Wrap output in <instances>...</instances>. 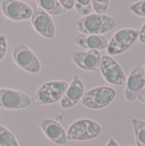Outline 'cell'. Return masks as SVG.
<instances>
[{
	"label": "cell",
	"mask_w": 145,
	"mask_h": 146,
	"mask_svg": "<svg viewBox=\"0 0 145 146\" xmlns=\"http://www.w3.org/2000/svg\"><path fill=\"white\" fill-rule=\"evenodd\" d=\"M102 133L101 126L91 119H79L73 121L67 133L68 140L86 141L96 139Z\"/></svg>",
	"instance_id": "5b68a950"
},
{
	"label": "cell",
	"mask_w": 145,
	"mask_h": 146,
	"mask_svg": "<svg viewBox=\"0 0 145 146\" xmlns=\"http://www.w3.org/2000/svg\"><path fill=\"white\" fill-rule=\"evenodd\" d=\"M139 31L137 29L123 28L117 31L108 43V54L115 56L126 51L135 43Z\"/></svg>",
	"instance_id": "8992f818"
},
{
	"label": "cell",
	"mask_w": 145,
	"mask_h": 146,
	"mask_svg": "<svg viewBox=\"0 0 145 146\" xmlns=\"http://www.w3.org/2000/svg\"><path fill=\"white\" fill-rule=\"evenodd\" d=\"M38 6L48 13L50 15H59L67 10L58 0H36Z\"/></svg>",
	"instance_id": "2e32d148"
},
{
	"label": "cell",
	"mask_w": 145,
	"mask_h": 146,
	"mask_svg": "<svg viewBox=\"0 0 145 146\" xmlns=\"http://www.w3.org/2000/svg\"><path fill=\"white\" fill-rule=\"evenodd\" d=\"M12 58L14 62L21 69L36 74L41 69V64L38 58L33 51L24 43L17 40L15 43L12 50Z\"/></svg>",
	"instance_id": "277c9868"
},
{
	"label": "cell",
	"mask_w": 145,
	"mask_h": 146,
	"mask_svg": "<svg viewBox=\"0 0 145 146\" xmlns=\"http://www.w3.org/2000/svg\"><path fill=\"white\" fill-rule=\"evenodd\" d=\"M75 44L87 50H103L108 46V40L103 35L98 34H84L80 33L74 38Z\"/></svg>",
	"instance_id": "9a60e30c"
},
{
	"label": "cell",
	"mask_w": 145,
	"mask_h": 146,
	"mask_svg": "<svg viewBox=\"0 0 145 146\" xmlns=\"http://www.w3.org/2000/svg\"><path fill=\"white\" fill-rule=\"evenodd\" d=\"M144 72H145V64H144Z\"/></svg>",
	"instance_id": "4316f807"
},
{
	"label": "cell",
	"mask_w": 145,
	"mask_h": 146,
	"mask_svg": "<svg viewBox=\"0 0 145 146\" xmlns=\"http://www.w3.org/2000/svg\"><path fill=\"white\" fill-rule=\"evenodd\" d=\"M99 69L103 79L109 84L115 86H125L126 78L121 65L111 56H101Z\"/></svg>",
	"instance_id": "ba28073f"
},
{
	"label": "cell",
	"mask_w": 145,
	"mask_h": 146,
	"mask_svg": "<svg viewBox=\"0 0 145 146\" xmlns=\"http://www.w3.org/2000/svg\"><path fill=\"white\" fill-rule=\"evenodd\" d=\"M110 0H91L92 9L97 14H105L109 9Z\"/></svg>",
	"instance_id": "ffe728a7"
},
{
	"label": "cell",
	"mask_w": 145,
	"mask_h": 146,
	"mask_svg": "<svg viewBox=\"0 0 145 146\" xmlns=\"http://www.w3.org/2000/svg\"><path fill=\"white\" fill-rule=\"evenodd\" d=\"M137 145L145 146V121L143 120L133 118L132 120Z\"/></svg>",
	"instance_id": "e0dca14e"
},
{
	"label": "cell",
	"mask_w": 145,
	"mask_h": 146,
	"mask_svg": "<svg viewBox=\"0 0 145 146\" xmlns=\"http://www.w3.org/2000/svg\"><path fill=\"white\" fill-rule=\"evenodd\" d=\"M66 10H70L73 8V0H58Z\"/></svg>",
	"instance_id": "603a6c76"
},
{
	"label": "cell",
	"mask_w": 145,
	"mask_h": 146,
	"mask_svg": "<svg viewBox=\"0 0 145 146\" xmlns=\"http://www.w3.org/2000/svg\"><path fill=\"white\" fill-rule=\"evenodd\" d=\"M39 127L44 135L54 144L58 145L67 144V133L57 121L51 118H44L39 121Z\"/></svg>",
	"instance_id": "5bb4252c"
},
{
	"label": "cell",
	"mask_w": 145,
	"mask_h": 146,
	"mask_svg": "<svg viewBox=\"0 0 145 146\" xmlns=\"http://www.w3.org/2000/svg\"><path fill=\"white\" fill-rule=\"evenodd\" d=\"M0 146H20L14 134L2 125H0Z\"/></svg>",
	"instance_id": "ac0fdd59"
},
{
	"label": "cell",
	"mask_w": 145,
	"mask_h": 146,
	"mask_svg": "<svg viewBox=\"0 0 145 146\" xmlns=\"http://www.w3.org/2000/svg\"><path fill=\"white\" fill-rule=\"evenodd\" d=\"M125 86V98L129 102L136 100L145 87L144 66L143 64L138 65L130 72Z\"/></svg>",
	"instance_id": "8fae6325"
},
{
	"label": "cell",
	"mask_w": 145,
	"mask_h": 146,
	"mask_svg": "<svg viewBox=\"0 0 145 146\" xmlns=\"http://www.w3.org/2000/svg\"><path fill=\"white\" fill-rule=\"evenodd\" d=\"M32 98L23 92L11 88H0V108L7 110H18L30 107Z\"/></svg>",
	"instance_id": "52a82bcc"
},
{
	"label": "cell",
	"mask_w": 145,
	"mask_h": 146,
	"mask_svg": "<svg viewBox=\"0 0 145 146\" xmlns=\"http://www.w3.org/2000/svg\"><path fill=\"white\" fill-rule=\"evenodd\" d=\"M1 9L4 16L11 21H26L31 18L32 9L20 0H1Z\"/></svg>",
	"instance_id": "30bf717a"
},
{
	"label": "cell",
	"mask_w": 145,
	"mask_h": 146,
	"mask_svg": "<svg viewBox=\"0 0 145 146\" xmlns=\"http://www.w3.org/2000/svg\"><path fill=\"white\" fill-rule=\"evenodd\" d=\"M138 99L141 103H144V104H145V87L143 89V90H142V92H140V94L138 95Z\"/></svg>",
	"instance_id": "d4e9b609"
},
{
	"label": "cell",
	"mask_w": 145,
	"mask_h": 146,
	"mask_svg": "<svg viewBox=\"0 0 145 146\" xmlns=\"http://www.w3.org/2000/svg\"><path fill=\"white\" fill-rule=\"evenodd\" d=\"M115 21L106 14H89L76 23V29L84 34L102 35L114 29Z\"/></svg>",
	"instance_id": "6da1fadb"
},
{
	"label": "cell",
	"mask_w": 145,
	"mask_h": 146,
	"mask_svg": "<svg viewBox=\"0 0 145 146\" xmlns=\"http://www.w3.org/2000/svg\"><path fill=\"white\" fill-rule=\"evenodd\" d=\"M72 60L79 68L93 72L99 69L101 54L97 50H88L86 51L77 50L73 52Z\"/></svg>",
	"instance_id": "4fadbf2b"
},
{
	"label": "cell",
	"mask_w": 145,
	"mask_h": 146,
	"mask_svg": "<svg viewBox=\"0 0 145 146\" xmlns=\"http://www.w3.org/2000/svg\"><path fill=\"white\" fill-rule=\"evenodd\" d=\"M138 38H139V41H140L142 44H145V22L144 24L143 25L141 30L139 31Z\"/></svg>",
	"instance_id": "cb8c5ba5"
},
{
	"label": "cell",
	"mask_w": 145,
	"mask_h": 146,
	"mask_svg": "<svg viewBox=\"0 0 145 146\" xmlns=\"http://www.w3.org/2000/svg\"><path fill=\"white\" fill-rule=\"evenodd\" d=\"M31 22L33 29L45 38H53L56 35V26L51 16L38 6L32 9Z\"/></svg>",
	"instance_id": "9c48e42d"
},
{
	"label": "cell",
	"mask_w": 145,
	"mask_h": 146,
	"mask_svg": "<svg viewBox=\"0 0 145 146\" xmlns=\"http://www.w3.org/2000/svg\"><path fill=\"white\" fill-rule=\"evenodd\" d=\"M106 146H120V145H119V144L115 141V139L111 138V139H109V141H108L107 145Z\"/></svg>",
	"instance_id": "484cf974"
},
{
	"label": "cell",
	"mask_w": 145,
	"mask_h": 146,
	"mask_svg": "<svg viewBox=\"0 0 145 146\" xmlns=\"http://www.w3.org/2000/svg\"><path fill=\"white\" fill-rule=\"evenodd\" d=\"M116 97V91L110 86H97L84 93L81 104L90 110H101L109 105Z\"/></svg>",
	"instance_id": "3957f363"
},
{
	"label": "cell",
	"mask_w": 145,
	"mask_h": 146,
	"mask_svg": "<svg viewBox=\"0 0 145 146\" xmlns=\"http://www.w3.org/2000/svg\"><path fill=\"white\" fill-rule=\"evenodd\" d=\"M130 10L138 16L145 17V0H139L130 5Z\"/></svg>",
	"instance_id": "44dd1931"
},
{
	"label": "cell",
	"mask_w": 145,
	"mask_h": 146,
	"mask_svg": "<svg viewBox=\"0 0 145 146\" xmlns=\"http://www.w3.org/2000/svg\"><path fill=\"white\" fill-rule=\"evenodd\" d=\"M68 84L65 80H50L41 85L34 95V101L40 105H49L60 102Z\"/></svg>",
	"instance_id": "7a4b0ae2"
},
{
	"label": "cell",
	"mask_w": 145,
	"mask_h": 146,
	"mask_svg": "<svg viewBox=\"0 0 145 146\" xmlns=\"http://www.w3.org/2000/svg\"><path fill=\"white\" fill-rule=\"evenodd\" d=\"M84 93L85 86L83 81L78 75H74L72 81L68 85L64 96L60 100L61 108L67 110L75 106L81 101Z\"/></svg>",
	"instance_id": "7c38bea8"
},
{
	"label": "cell",
	"mask_w": 145,
	"mask_h": 146,
	"mask_svg": "<svg viewBox=\"0 0 145 146\" xmlns=\"http://www.w3.org/2000/svg\"><path fill=\"white\" fill-rule=\"evenodd\" d=\"M7 51V38L4 34L0 35V62L3 59Z\"/></svg>",
	"instance_id": "7402d4cb"
},
{
	"label": "cell",
	"mask_w": 145,
	"mask_h": 146,
	"mask_svg": "<svg viewBox=\"0 0 145 146\" xmlns=\"http://www.w3.org/2000/svg\"><path fill=\"white\" fill-rule=\"evenodd\" d=\"M73 7L79 15L85 16L91 13V0H73Z\"/></svg>",
	"instance_id": "d6986e66"
}]
</instances>
